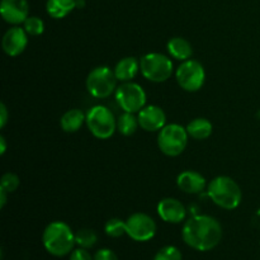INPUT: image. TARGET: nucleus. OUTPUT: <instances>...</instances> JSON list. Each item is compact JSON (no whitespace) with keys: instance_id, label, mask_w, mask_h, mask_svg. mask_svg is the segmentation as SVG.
Instances as JSON below:
<instances>
[{"instance_id":"7c9ffc66","label":"nucleus","mask_w":260,"mask_h":260,"mask_svg":"<svg viewBox=\"0 0 260 260\" xmlns=\"http://www.w3.org/2000/svg\"><path fill=\"white\" fill-rule=\"evenodd\" d=\"M7 151V141H5L4 136H0V154L4 155Z\"/></svg>"},{"instance_id":"a211bd4d","label":"nucleus","mask_w":260,"mask_h":260,"mask_svg":"<svg viewBox=\"0 0 260 260\" xmlns=\"http://www.w3.org/2000/svg\"><path fill=\"white\" fill-rule=\"evenodd\" d=\"M86 121V116L80 111V109H70L61 117V128L68 134H74L78 132Z\"/></svg>"},{"instance_id":"bb28decb","label":"nucleus","mask_w":260,"mask_h":260,"mask_svg":"<svg viewBox=\"0 0 260 260\" xmlns=\"http://www.w3.org/2000/svg\"><path fill=\"white\" fill-rule=\"evenodd\" d=\"M70 260H94V256L90 255L88 249L78 248L71 251Z\"/></svg>"},{"instance_id":"f03ea898","label":"nucleus","mask_w":260,"mask_h":260,"mask_svg":"<svg viewBox=\"0 0 260 260\" xmlns=\"http://www.w3.org/2000/svg\"><path fill=\"white\" fill-rule=\"evenodd\" d=\"M42 243L47 253L61 258L69 255L74 250V246L76 245L75 234L66 222L53 221L46 226L42 235Z\"/></svg>"},{"instance_id":"1a4fd4ad","label":"nucleus","mask_w":260,"mask_h":260,"mask_svg":"<svg viewBox=\"0 0 260 260\" xmlns=\"http://www.w3.org/2000/svg\"><path fill=\"white\" fill-rule=\"evenodd\" d=\"M116 101L124 112L139 113L146 104V93L137 83L126 81L117 88Z\"/></svg>"},{"instance_id":"5701e85b","label":"nucleus","mask_w":260,"mask_h":260,"mask_svg":"<svg viewBox=\"0 0 260 260\" xmlns=\"http://www.w3.org/2000/svg\"><path fill=\"white\" fill-rule=\"evenodd\" d=\"M104 231L109 238H121L122 235L127 234L126 221H122L119 218H111L104 225Z\"/></svg>"},{"instance_id":"2eb2a0df","label":"nucleus","mask_w":260,"mask_h":260,"mask_svg":"<svg viewBox=\"0 0 260 260\" xmlns=\"http://www.w3.org/2000/svg\"><path fill=\"white\" fill-rule=\"evenodd\" d=\"M177 185L188 194H198L206 187V178L194 170H187L178 175Z\"/></svg>"},{"instance_id":"f3484780","label":"nucleus","mask_w":260,"mask_h":260,"mask_svg":"<svg viewBox=\"0 0 260 260\" xmlns=\"http://www.w3.org/2000/svg\"><path fill=\"white\" fill-rule=\"evenodd\" d=\"M140 70V62L136 57H124L117 62L114 68V74L117 79L122 83L131 81Z\"/></svg>"},{"instance_id":"20e7f679","label":"nucleus","mask_w":260,"mask_h":260,"mask_svg":"<svg viewBox=\"0 0 260 260\" xmlns=\"http://www.w3.org/2000/svg\"><path fill=\"white\" fill-rule=\"evenodd\" d=\"M86 126L94 137L107 140L113 136L117 129V119L111 109L104 106H95L86 113Z\"/></svg>"},{"instance_id":"c756f323","label":"nucleus","mask_w":260,"mask_h":260,"mask_svg":"<svg viewBox=\"0 0 260 260\" xmlns=\"http://www.w3.org/2000/svg\"><path fill=\"white\" fill-rule=\"evenodd\" d=\"M7 196H8V192L5 189H3V188H0V208H3L5 206V203H7Z\"/></svg>"},{"instance_id":"393cba45","label":"nucleus","mask_w":260,"mask_h":260,"mask_svg":"<svg viewBox=\"0 0 260 260\" xmlns=\"http://www.w3.org/2000/svg\"><path fill=\"white\" fill-rule=\"evenodd\" d=\"M23 24H24L23 28L25 29V32L30 36H40L45 30V23L38 17H28Z\"/></svg>"},{"instance_id":"0eeeda50","label":"nucleus","mask_w":260,"mask_h":260,"mask_svg":"<svg viewBox=\"0 0 260 260\" xmlns=\"http://www.w3.org/2000/svg\"><path fill=\"white\" fill-rule=\"evenodd\" d=\"M117 81L114 70L108 66H98L89 73L86 89L94 98H107L117 90Z\"/></svg>"},{"instance_id":"39448f33","label":"nucleus","mask_w":260,"mask_h":260,"mask_svg":"<svg viewBox=\"0 0 260 260\" xmlns=\"http://www.w3.org/2000/svg\"><path fill=\"white\" fill-rule=\"evenodd\" d=\"M187 128L177 123L165 124L159 131L157 146L167 156H178L185 150L188 144Z\"/></svg>"},{"instance_id":"f8f14e48","label":"nucleus","mask_w":260,"mask_h":260,"mask_svg":"<svg viewBox=\"0 0 260 260\" xmlns=\"http://www.w3.org/2000/svg\"><path fill=\"white\" fill-rule=\"evenodd\" d=\"M29 5L27 0H2L0 14L3 19L13 25L24 23L29 15Z\"/></svg>"},{"instance_id":"7ed1b4c3","label":"nucleus","mask_w":260,"mask_h":260,"mask_svg":"<svg viewBox=\"0 0 260 260\" xmlns=\"http://www.w3.org/2000/svg\"><path fill=\"white\" fill-rule=\"evenodd\" d=\"M207 194L215 205L223 210H235L239 207L243 198V193L238 183L226 175H220L211 180Z\"/></svg>"},{"instance_id":"cd10ccee","label":"nucleus","mask_w":260,"mask_h":260,"mask_svg":"<svg viewBox=\"0 0 260 260\" xmlns=\"http://www.w3.org/2000/svg\"><path fill=\"white\" fill-rule=\"evenodd\" d=\"M94 260H118V256L111 249H99L94 254Z\"/></svg>"},{"instance_id":"9d476101","label":"nucleus","mask_w":260,"mask_h":260,"mask_svg":"<svg viewBox=\"0 0 260 260\" xmlns=\"http://www.w3.org/2000/svg\"><path fill=\"white\" fill-rule=\"evenodd\" d=\"M156 222L146 213L137 212L126 220L127 235L135 241L145 243L151 240L156 234Z\"/></svg>"},{"instance_id":"b1692460","label":"nucleus","mask_w":260,"mask_h":260,"mask_svg":"<svg viewBox=\"0 0 260 260\" xmlns=\"http://www.w3.org/2000/svg\"><path fill=\"white\" fill-rule=\"evenodd\" d=\"M154 260H183V255L177 246L167 245L155 254Z\"/></svg>"},{"instance_id":"f257e3e1","label":"nucleus","mask_w":260,"mask_h":260,"mask_svg":"<svg viewBox=\"0 0 260 260\" xmlns=\"http://www.w3.org/2000/svg\"><path fill=\"white\" fill-rule=\"evenodd\" d=\"M182 238L189 248L197 251H210L222 239V226L215 217L197 215L184 223Z\"/></svg>"},{"instance_id":"6e6552de","label":"nucleus","mask_w":260,"mask_h":260,"mask_svg":"<svg viewBox=\"0 0 260 260\" xmlns=\"http://www.w3.org/2000/svg\"><path fill=\"white\" fill-rule=\"evenodd\" d=\"M175 79L185 91H198L206 80V71L202 63L197 60L183 61L175 71Z\"/></svg>"},{"instance_id":"423d86ee","label":"nucleus","mask_w":260,"mask_h":260,"mask_svg":"<svg viewBox=\"0 0 260 260\" xmlns=\"http://www.w3.org/2000/svg\"><path fill=\"white\" fill-rule=\"evenodd\" d=\"M173 61L162 53H146L140 60V70L152 83H164L173 75Z\"/></svg>"},{"instance_id":"ddd939ff","label":"nucleus","mask_w":260,"mask_h":260,"mask_svg":"<svg viewBox=\"0 0 260 260\" xmlns=\"http://www.w3.org/2000/svg\"><path fill=\"white\" fill-rule=\"evenodd\" d=\"M139 123L147 132L160 131L167 123V114L157 106H145L139 112Z\"/></svg>"},{"instance_id":"4468645a","label":"nucleus","mask_w":260,"mask_h":260,"mask_svg":"<svg viewBox=\"0 0 260 260\" xmlns=\"http://www.w3.org/2000/svg\"><path fill=\"white\" fill-rule=\"evenodd\" d=\"M160 218L168 223H180L185 218L187 211L184 205L175 198H164L157 205Z\"/></svg>"},{"instance_id":"9b49d317","label":"nucleus","mask_w":260,"mask_h":260,"mask_svg":"<svg viewBox=\"0 0 260 260\" xmlns=\"http://www.w3.org/2000/svg\"><path fill=\"white\" fill-rule=\"evenodd\" d=\"M27 45L28 33L25 32L24 28H20L18 25L9 28L3 36L2 47L8 56L14 57V56L20 55L25 50Z\"/></svg>"},{"instance_id":"6ab92c4d","label":"nucleus","mask_w":260,"mask_h":260,"mask_svg":"<svg viewBox=\"0 0 260 260\" xmlns=\"http://www.w3.org/2000/svg\"><path fill=\"white\" fill-rule=\"evenodd\" d=\"M188 135L194 140H206L212 135L213 126L207 118H196L188 123Z\"/></svg>"},{"instance_id":"dca6fc26","label":"nucleus","mask_w":260,"mask_h":260,"mask_svg":"<svg viewBox=\"0 0 260 260\" xmlns=\"http://www.w3.org/2000/svg\"><path fill=\"white\" fill-rule=\"evenodd\" d=\"M168 52L170 53L172 57H174L175 60L179 61H187L192 57L193 55V47L189 43V41H187L183 37H173L168 41Z\"/></svg>"},{"instance_id":"2f4dec72","label":"nucleus","mask_w":260,"mask_h":260,"mask_svg":"<svg viewBox=\"0 0 260 260\" xmlns=\"http://www.w3.org/2000/svg\"><path fill=\"white\" fill-rule=\"evenodd\" d=\"M85 2L84 0H76V8H84Z\"/></svg>"},{"instance_id":"c85d7f7f","label":"nucleus","mask_w":260,"mask_h":260,"mask_svg":"<svg viewBox=\"0 0 260 260\" xmlns=\"http://www.w3.org/2000/svg\"><path fill=\"white\" fill-rule=\"evenodd\" d=\"M8 122V109L4 103L0 104V127H5Z\"/></svg>"},{"instance_id":"4be33fe9","label":"nucleus","mask_w":260,"mask_h":260,"mask_svg":"<svg viewBox=\"0 0 260 260\" xmlns=\"http://www.w3.org/2000/svg\"><path fill=\"white\" fill-rule=\"evenodd\" d=\"M98 241V235L91 229H81L75 234V243L79 248L91 249Z\"/></svg>"},{"instance_id":"412c9836","label":"nucleus","mask_w":260,"mask_h":260,"mask_svg":"<svg viewBox=\"0 0 260 260\" xmlns=\"http://www.w3.org/2000/svg\"><path fill=\"white\" fill-rule=\"evenodd\" d=\"M134 114L135 113L124 112L117 119V129L123 136H132V135L136 134L137 128L140 127L139 118H136Z\"/></svg>"},{"instance_id":"aec40b11","label":"nucleus","mask_w":260,"mask_h":260,"mask_svg":"<svg viewBox=\"0 0 260 260\" xmlns=\"http://www.w3.org/2000/svg\"><path fill=\"white\" fill-rule=\"evenodd\" d=\"M75 8L76 0H47L46 3V10H47L48 15L55 19L65 18Z\"/></svg>"},{"instance_id":"a878e982","label":"nucleus","mask_w":260,"mask_h":260,"mask_svg":"<svg viewBox=\"0 0 260 260\" xmlns=\"http://www.w3.org/2000/svg\"><path fill=\"white\" fill-rule=\"evenodd\" d=\"M20 184V180L17 174L14 173H5L0 180V188L7 190L8 193H13L14 190L18 189Z\"/></svg>"}]
</instances>
